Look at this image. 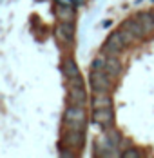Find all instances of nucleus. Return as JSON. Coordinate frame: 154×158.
Here are the masks:
<instances>
[{"instance_id": "obj_1", "label": "nucleus", "mask_w": 154, "mask_h": 158, "mask_svg": "<svg viewBox=\"0 0 154 158\" xmlns=\"http://www.w3.org/2000/svg\"><path fill=\"white\" fill-rule=\"evenodd\" d=\"M87 124V113L85 107L80 106H69L63 113V127L65 129H75V131H85Z\"/></svg>"}, {"instance_id": "obj_2", "label": "nucleus", "mask_w": 154, "mask_h": 158, "mask_svg": "<svg viewBox=\"0 0 154 158\" xmlns=\"http://www.w3.org/2000/svg\"><path fill=\"white\" fill-rule=\"evenodd\" d=\"M89 82H91V87L94 93H109L112 89V78L103 69H92Z\"/></svg>"}, {"instance_id": "obj_3", "label": "nucleus", "mask_w": 154, "mask_h": 158, "mask_svg": "<svg viewBox=\"0 0 154 158\" xmlns=\"http://www.w3.org/2000/svg\"><path fill=\"white\" fill-rule=\"evenodd\" d=\"M55 36L62 46H69L75 38V22H60L55 29Z\"/></svg>"}, {"instance_id": "obj_4", "label": "nucleus", "mask_w": 154, "mask_h": 158, "mask_svg": "<svg viewBox=\"0 0 154 158\" xmlns=\"http://www.w3.org/2000/svg\"><path fill=\"white\" fill-rule=\"evenodd\" d=\"M92 120L102 127L103 131L112 127L114 124V113H112V107H102V109H94L92 113Z\"/></svg>"}, {"instance_id": "obj_5", "label": "nucleus", "mask_w": 154, "mask_h": 158, "mask_svg": "<svg viewBox=\"0 0 154 158\" xmlns=\"http://www.w3.org/2000/svg\"><path fill=\"white\" fill-rule=\"evenodd\" d=\"M85 142V135L83 131H75V129H65L63 131V138H62V143L71 147V149H80Z\"/></svg>"}, {"instance_id": "obj_6", "label": "nucleus", "mask_w": 154, "mask_h": 158, "mask_svg": "<svg viewBox=\"0 0 154 158\" xmlns=\"http://www.w3.org/2000/svg\"><path fill=\"white\" fill-rule=\"evenodd\" d=\"M123 48H125V44H123L122 36H120V33H111L109 35V38L105 40V44H103V53H107V55H118V53H122Z\"/></svg>"}, {"instance_id": "obj_7", "label": "nucleus", "mask_w": 154, "mask_h": 158, "mask_svg": "<svg viewBox=\"0 0 154 158\" xmlns=\"http://www.w3.org/2000/svg\"><path fill=\"white\" fill-rule=\"evenodd\" d=\"M67 100H69V104H71V106H80V107H85V106H87V93H85L83 85L69 87Z\"/></svg>"}, {"instance_id": "obj_8", "label": "nucleus", "mask_w": 154, "mask_h": 158, "mask_svg": "<svg viewBox=\"0 0 154 158\" xmlns=\"http://www.w3.org/2000/svg\"><path fill=\"white\" fill-rule=\"evenodd\" d=\"M105 73L112 80H116L120 77V73H122V62L116 58V55H111V56L105 58Z\"/></svg>"}, {"instance_id": "obj_9", "label": "nucleus", "mask_w": 154, "mask_h": 158, "mask_svg": "<svg viewBox=\"0 0 154 158\" xmlns=\"http://www.w3.org/2000/svg\"><path fill=\"white\" fill-rule=\"evenodd\" d=\"M136 18L141 22L143 29L147 33V38L149 36H154V15H152V11H141V13H138Z\"/></svg>"}, {"instance_id": "obj_10", "label": "nucleus", "mask_w": 154, "mask_h": 158, "mask_svg": "<svg viewBox=\"0 0 154 158\" xmlns=\"http://www.w3.org/2000/svg\"><path fill=\"white\" fill-rule=\"evenodd\" d=\"M55 13L60 22H75V9L69 4H58L55 7Z\"/></svg>"}, {"instance_id": "obj_11", "label": "nucleus", "mask_w": 154, "mask_h": 158, "mask_svg": "<svg viewBox=\"0 0 154 158\" xmlns=\"http://www.w3.org/2000/svg\"><path fill=\"white\" fill-rule=\"evenodd\" d=\"M123 27H127L138 40L147 38V33H145V29H143V26H141V22H140L138 18H136V20H125V22H123Z\"/></svg>"}, {"instance_id": "obj_12", "label": "nucleus", "mask_w": 154, "mask_h": 158, "mask_svg": "<svg viewBox=\"0 0 154 158\" xmlns=\"http://www.w3.org/2000/svg\"><path fill=\"white\" fill-rule=\"evenodd\" d=\"M111 106H112V98L109 93H94V96H92V107L94 109L111 107Z\"/></svg>"}, {"instance_id": "obj_13", "label": "nucleus", "mask_w": 154, "mask_h": 158, "mask_svg": "<svg viewBox=\"0 0 154 158\" xmlns=\"http://www.w3.org/2000/svg\"><path fill=\"white\" fill-rule=\"evenodd\" d=\"M62 71H63L65 78H73V77L80 75V69H78L76 62H75L73 58H65V60H63V64H62Z\"/></svg>"}, {"instance_id": "obj_14", "label": "nucleus", "mask_w": 154, "mask_h": 158, "mask_svg": "<svg viewBox=\"0 0 154 158\" xmlns=\"http://www.w3.org/2000/svg\"><path fill=\"white\" fill-rule=\"evenodd\" d=\"M118 33H120V36H122V40H123V44H125V46H132V44L138 40L132 33L129 31L127 27H123V26H122V29H118Z\"/></svg>"}, {"instance_id": "obj_15", "label": "nucleus", "mask_w": 154, "mask_h": 158, "mask_svg": "<svg viewBox=\"0 0 154 158\" xmlns=\"http://www.w3.org/2000/svg\"><path fill=\"white\" fill-rule=\"evenodd\" d=\"M105 136H107L109 140L116 145V147H118V145H120V142H122V136H120V133H118L114 127H109V129H105Z\"/></svg>"}, {"instance_id": "obj_16", "label": "nucleus", "mask_w": 154, "mask_h": 158, "mask_svg": "<svg viewBox=\"0 0 154 158\" xmlns=\"http://www.w3.org/2000/svg\"><path fill=\"white\" fill-rule=\"evenodd\" d=\"M123 156L125 158H140L141 156V153H138V151H134V149H132V151H125V153H123Z\"/></svg>"}, {"instance_id": "obj_17", "label": "nucleus", "mask_w": 154, "mask_h": 158, "mask_svg": "<svg viewBox=\"0 0 154 158\" xmlns=\"http://www.w3.org/2000/svg\"><path fill=\"white\" fill-rule=\"evenodd\" d=\"M152 15H154V9H152Z\"/></svg>"}]
</instances>
